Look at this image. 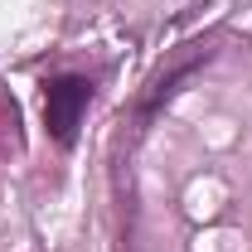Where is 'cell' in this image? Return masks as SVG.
Instances as JSON below:
<instances>
[{
    "mask_svg": "<svg viewBox=\"0 0 252 252\" xmlns=\"http://www.w3.org/2000/svg\"><path fill=\"white\" fill-rule=\"evenodd\" d=\"M88 102H93V83L78 78V73L54 78V83L44 88V126H49V136H54L59 146H73V136H78V122H83Z\"/></svg>",
    "mask_w": 252,
    "mask_h": 252,
    "instance_id": "1",
    "label": "cell"
}]
</instances>
